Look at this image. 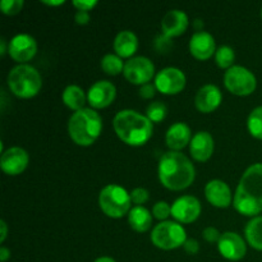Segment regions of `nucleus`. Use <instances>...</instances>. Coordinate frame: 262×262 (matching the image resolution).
<instances>
[{"label": "nucleus", "mask_w": 262, "mask_h": 262, "mask_svg": "<svg viewBox=\"0 0 262 262\" xmlns=\"http://www.w3.org/2000/svg\"><path fill=\"white\" fill-rule=\"evenodd\" d=\"M74 19L78 25H87L90 22V14L89 12H82V10H78L74 15Z\"/></svg>", "instance_id": "37"}, {"label": "nucleus", "mask_w": 262, "mask_h": 262, "mask_svg": "<svg viewBox=\"0 0 262 262\" xmlns=\"http://www.w3.org/2000/svg\"><path fill=\"white\" fill-rule=\"evenodd\" d=\"M248 245L257 251H262V216H256L248 222L245 228Z\"/></svg>", "instance_id": "25"}, {"label": "nucleus", "mask_w": 262, "mask_h": 262, "mask_svg": "<svg viewBox=\"0 0 262 262\" xmlns=\"http://www.w3.org/2000/svg\"><path fill=\"white\" fill-rule=\"evenodd\" d=\"M138 49V38L132 31H122L114 40V50L120 58H130Z\"/></svg>", "instance_id": "22"}, {"label": "nucleus", "mask_w": 262, "mask_h": 262, "mask_svg": "<svg viewBox=\"0 0 262 262\" xmlns=\"http://www.w3.org/2000/svg\"><path fill=\"white\" fill-rule=\"evenodd\" d=\"M148 199H150L148 191L145 188H141V187L135 188L130 192V200H132L133 204L137 205V206H142L143 204H146V202L148 201Z\"/></svg>", "instance_id": "32"}, {"label": "nucleus", "mask_w": 262, "mask_h": 262, "mask_svg": "<svg viewBox=\"0 0 262 262\" xmlns=\"http://www.w3.org/2000/svg\"><path fill=\"white\" fill-rule=\"evenodd\" d=\"M186 74L178 68L168 67L155 76V86L159 92L164 95H177L186 87Z\"/></svg>", "instance_id": "10"}, {"label": "nucleus", "mask_w": 262, "mask_h": 262, "mask_svg": "<svg viewBox=\"0 0 262 262\" xmlns=\"http://www.w3.org/2000/svg\"><path fill=\"white\" fill-rule=\"evenodd\" d=\"M5 40L4 38H2V41H0V54H2V55H4L5 54Z\"/></svg>", "instance_id": "42"}, {"label": "nucleus", "mask_w": 262, "mask_h": 262, "mask_svg": "<svg viewBox=\"0 0 262 262\" xmlns=\"http://www.w3.org/2000/svg\"><path fill=\"white\" fill-rule=\"evenodd\" d=\"M201 202L193 196H182L171 205V216L178 223L189 224L201 215Z\"/></svg>", "instance_id": "11"}, {"label": "nucleus", "mask_w": 262, "mask_h": 262, "mask_svg": "<svg viewBox=\"0 0 262 262\" xmlns=\"http://www.w3.org/2000/svg\"><path fill=\"white\" fill-rule=\"evenodd\" d=\"M10 258V251L7 247L0 248V261L7 262Z\"/></svg>", "instance_id": "39"}, {"label": "nucleus", "mask_w": 262, "mask_h": 262, "mask_svg": "<svg viewBox=\"0 0 262 262\" xmlns=\"http://www.w3.org/2000/svg\"><path fill=\"white\" fill-rule=\"evenodd\" d=\"M224 84L229 92L237 96H248L257 87V79L250 69L233 66L224 74Z\"/></svg>", "instance_id": "8"}, {"label": "nucleus", "mask_w": 262, "mask_h": 262, "mask_svg": "<svg viewBox=\"0 0 262 262\" xmlns=\"http://www.w3.org/2000/svg\"><path fill=\"white\" fill-rule=\"evenodd\" d=\"M130 228L138 233H145L152 225V214L143 206H135L128 214Z\"/></svg>", "instance_id": "23"}, {"label": "nucleus", "mask_w": 262, "mask_h": 262, "mask_svg": "<svg viewBox=\"0 0 262 262\" xmlns=\"http://www.w3.org/2000/svg\"><path fill=\"white\" fill-rule=\"evenodd\" d=\"M235 54L230 46L223 45L215 53V61H216L217 66L223 69H230L234 63Z\"/></svg>", "instance_id": "28"}, {"label": "nucleus", "mask_w": 262, "mask_h": 262, "mask_svg": "<svg viewBox=\"0 0 262 262\" xmlns=\"http://www.w3.org/2000/svg\"><path fill=\"white\" fill-rule=\"evenodd\" d=\"M8 86L15 96L20 99H31L40 92L42 79L38 71L28 64L14 67L8 74Z\"/></svg>", "instance_id": "5"}, {"label": "nucleus", "mask_w": 262, "mask_h": 262, "mask_svg": "<svg viewBox=\"0 0 262 262\" xmlns=\"http://www.w3.org/2000/svg\"><path fill=\"white\" fill-rule=\"evenodd\" d=\"M115 133L129 146H142L152 136V122L146 115L135 110H122L117 113L113 122Z\"/></svg>", "instance_id": "3"}, {"label": "nucleus", "mask_w": 262, "mask_h": 262, "mask_svg": "<svg viewBox=\"0 0 262 262\" xmlns=\"http://www.w3.org/2000/svg\"><path fill=\"white\" fill-rule=\"evenodd\" d=\"M8 53L13 60L23 64L30 61L37 53V43L35 38L26 33H19L10 40Z\"/></svg>", "instance_id": "12"}, {"label": "nucleus", "mask_w": 262, "mask_h": 262, "mask_svg": "<svg viewBox=\"0 0 262 262\" xmlns=\"http://www.w3.org/2000/svg\"><path fill=\"white\" fill-rule=\"evenodd\" d=\"M99 205L100 209L106 216L119 219V217L129 214L130 209H132L130 207L132 205L130 193H128L123 187L118 186V184H109L100 192Z\"/></svg>", "instance_id": "6"}, {"label": "nucleus", "mask_w": 262, "mask_h": 262, "mask_svg": "<svg viewBox=\"0 0 262 262\" xmlns=\"http://www.w3.org/2000/svg\"><path fill=\"white\" fill-rule=\"evenodd\" d=\"M187 241L184 228L177 222H161L154 228L151 233V242L154 246L164 251L176 250L182 247Z\"/></svg>", "instance_id": "7"}, {"label": "nucleus", "mask_w": 262, "mask_h": 262, "mask_svg": "<svg viewBox=\"0 0 262 262\" xmlns=\"http://www.w3.org/2000/svg\"><path fill=\"white\" fill-rule=\"evenodd\" d=\"M196 170L184 154L169 151L159 161V179L170 191H183L194 181Z\"/></svg>", "instance_id": "2"}, {"label": "nucleus", "mask_w": 262, "mask_h": 262, "mask_svg": "<svg viewBox=\"0 0 262 262\" xmlns=\"http://www.w3.org/2000/svg\"><path fill=\"white\" fill-rule=\"evenodd\" d=\"M189 51L192 56L199 60H207L216 53L215 38L206 31L193 33L189 41Z\"/></svg>", "instance_id": "17"}, {"label": "nucleus", "mask_w": 262, "mask_h": 262, "mask_svg": "<svg viewBox=\"0 0 262 262\" xmlns=\"http://www.w3.org/2000/svg\"><path fill=\"white\" fill-rule=\"evenodd\" d=\"M214 138L209 132H197L196 135L192 137L191 143H189V151H191V156L196 161L200 163H205L209 160L214 154Z\"/></svg>", "instance_id": "20"}, {"label": "nucleus", "mask_w": 262, "mask_h": 262, "mask_svg": "<svg viewBox=\"0 0 262 262\" xmlns=\"http://www.w3.org/2000/svg\"><path fill=\"white\" fill-rule=\"evenodd\" d=\"M205 196L212 206L219 207V209H227L234 200L229 186L220 179H212L206 184Z\"/></svg>", "instance_id": "16"}, {"label": "nucleus", "mask_w": 262, "mask_h": 262, "mask_svg": "<svg viewBox=\"0 0 262 262\" xmlns=\"http://www.w3.org/2000/svg\"><path fill=\"white\" fill-rule=\"evenodd\" d=\"M247 127L252 137L262 140V106H257L251 112L247 119Z\"/></svg>", "instance_id": "27"}, {"label": "nucleus", "mask_w": 262, "mask_h": 262, "mask_svg": "<svg viewBox=\"0 0 262 262\" xmlns=\"http://www.w3.org/2000/svg\"><path fill=\"white\" fill-rule=\"evenodd\" d=\"M0 229H2V234H0V242L4 243L5 238H7V235H8V225L4 220H2V222H0Z\"/></svg>", "instance_id": "38"}, {"label": "nucleus", "mask_w": 262, "mask_h": 262, "mask_svg": "<svg viewBox=\"0 0 262 262\" xmlns=\"http://www.w3.org/2000/svg\"><path fill=\"white\" fill-rule=\"evenodd\" d=\"M152 215L155 219L164 220L165 222V219H168L171 215V206L169 204H166L165 201L156 202L152 207Z\"/></svg>", "instance_id": "31"}, {"label": "nucleus", "mask_w": 262, "mask_h": 262, "mask_svg": "<svg viewBox=\"0 0 262 262\" xmlns=\"http://www.w3.org/2000/svg\"><path fill=\"white\" fill-rule=\"evenodd\" d=\"M156 94V86L151 83H146L141 86L140 89V96L142 99H152Z\"/></svg>", "instance_id": "35"}, {"label": "nucleus", "mask_w": 262, "mask_h": 262, "mask_svg": "<svg viewBox=\"0 0 262 262\" xmlns=\"http://www.w3.org/2000/svg\"><path fill=\"white\" fill-rule=\"evenodd\" d=\"M202 235H204L205 239H206L207 242H210V243L219 242L220 237H222V234L219 233V230H217L216 228H214V227H207L206 229L202 232Z\"/></svg>", "instance_id": "33"}, {"label": "nucleus", "mask_w": 262, "mask_h": 262, "mask_svg": "<svg viewBox=\"0 0 262 262\" xmlns=\"http://www.w3.org/2000/svg\"><path fill=\"white\" fill-rule=\"evenodd\" d=\"M73 5L77 8V10L82 12H90L97 5L96 0H74Z\"/></svg>", "instance_id": "34"}, {"label": "nucleus", "mask_w": 262, "mask_h": 262, "mask_svg": "<svg viewBox=\"0 0 262 262\" xmlns=\"http://www.w3.org/2000/svg\"><path fill=\"white\" fill-rule=\"evenodd\" d=\"M23 0H3L0 2V9L7 15H15L22 10Z\"/></svg>", "instance_id": "30"}, {"label": "nucleus", "mask_w": 262, "mask_h": 262, "mask_svg": "<svg viewBox=\"0 0 262 262\" xmlns=\"http://www.w3.org/2000/svg\"><path fill=\"white\" fill-rule=\"evenodd\" d=\"M101 68L109 76H118L124 71V64H123L122 58L115 54H106L101 59Z\"/></svg>", "instance_id": "26"}, {"label": "nucleus", "mask_w": 262, "mask_h": 262, "mask_svg": "<svg viewBox=\"0 0 262 262\" xmlns=\"http://www.w3.org/2000/svg\"><path fill=\"white\" fill-rule=\"evenodd\" d=\"M188 23V17L184 12L178 9L169 10L161 20V31L165 37H177L186 32Z\"/></svg>", "instance_id": "18"}, {"label": "nucleus", "mask_w": 262, "mask_h": 262, "mask_svg": "<svg viewBox=\"0 0 262 262\" xmlns=\"http://www.w3.org/2000/svg\"><path fill=\"white\" fill-rule=\"evenodd\" d=\"M261 17H262V9H261Z\"/></svg>", "instance_id": "43"}, {"label": "nucleus", "mask_w": 262, "mask_h": 262, "mask_svg": "<svg viewBox=\"0 0 262 262\" xmlns=\"http://www.w3.org/2000/svg\"><path fill=\"white\" fill-rule=\"evenodd\" d=\"M86 100L87 96L84 91L81 87L76 86V84H71L63 92V102L69 109L74 110V112L83 109Z\"/></svg>", "instance_id": "24"}, {"label": "nucleus", "mask_w": 262, "mask_h": 262, "mask_svg": "<svg viewBox=\"0 0 262 262\" xmlns=\"http://www.w3.org/2000/svg\"><path fill=\"white\" fill-rule=\"evenodd\" d=\"M117 96V89L110 81H97L87 92V101L94 109L109 106Z\"/></svg>", "instance_id": "15"}, {"label": "nucleus", "mask_w": 262, "mask_h": 262, "mask_svg": "<svg viewBox=\"0 0 262 262\" xmlns=\"http://www.w3.org/2000/svg\"><path fill=\"white\" fill-rule=\"evenodd\" d=\"M102 130V119L99 113L90 107L73 113L68 122V133L78 146H91Z\"/></svg>", "instance_id": "4"}, {"label": "nucleus", "mask_w": 262, "mask_h": 262, "mask_svg": "<svg viewBox=\"0 0 262 262\" xmlns=\"http://www.w3.org/2000/svg\"><path fill=\"white\" fill-rule=\"evenodd\" d=\"M192 141V132L191 128L186 124V123H174L170 128L168 129L165 136L166 146L170 148L171 151H181L182 148L186 147L188 143Z\"/></svg>", "instance_id": "21"}, {"label": "nucleus", "mask_w": 262, "mask_h": 262, "mask_svg": "<svg viewBox=\"0 0 262 262\" xmlns=\"http://www.w3.org/2000/svg\"><path fill=\"white\" fill-rule=\"evenodd\" d=\"M95 262H117V261L113 260L112 257H106V256H102V257H99L97 260H95Z\"/></svg>", "instance_id": "40"}, {"label": "nucleus", "mask_w": 262, "mask_h": 262, "mask_svg": "<svg viewBox=\"0 0 262 262\" xmlns=\"http://www.w3.org/2000/svg\"><path fill=\"white\" fill-rule=\"evenodd\" d=\"M222 92L215 84H205L197 91L194 104L200 112L207 114V113H212L214 110H216L222 104Z\"/></svg>", "instance_id": "19"}, {"label": "nucleus", "mask_w": 262, "mask_h": 262, "mask_svg": "<svg viewBox=\"0 0 262 262\" xmlns=\"http://www.w3.org/2000/svg\"><path fill=\"white\" fill-rule=\"evenodd\" d=\"M220 255L229 261H239L247 253V246L239 234L233 232L223 233L217 242Z\"/></svg>", "instance_id": "13"}, {"label": "nucleus", "mask_w": 262, "mask_h": 262, "mask_svg": "<svg viewBox=\"0 0 262 262\" xmlns=\"http://www.w3.org/2000/svg\"><path fill=\"white\" fill-rule=\"evenodd\" d=\"M30 163V156L27 151L20 147H10L3 151L0 165L3 171L8 176H18L23 173Z\"/></svg>", "instance_id": "14"}, {"label": "nucleus", "mask_w": 262, "mask_h": 262, "mask_svg": "<svg viewBox=\"0 0 262 262\" xmlns=\"http://www.w3.org/2000/svg\"><path fill=\"white\" fill-rule=\"evenodd\" d=\"M123 74L130 83L143 86V84L148 83L154 78L155 66L146 56H135V58H130L124 64Z\"/></svg>", "instance_id": "9"}, {"label": "nucleus", "mask_w": 262, "mask_h": 262, "mask_svg": "<svg viewBox=\"0 0 262 262\" xmlns=\"http://www.w3.org/2000/svg\"><path fill=\"white\" fill-rule=\"evenodd\" d=\"M233 206L245 216L256 217L262 211V163L253 164L243 173Z\"/></svg>", "instance_id": "1"}, {"label": "nucleus", "mask_w": 262, "mask_h": 262, "mask_svg": "<svg viewBox=\"0 0 262 262\" xmlns=\"http://www.w3.org/2000/svg\"><path fill=\"white\" fill-rule=\"evenodd\" d=\"M184 251L189 255H196L200 251V243L196 239H187L183 245Z\"/></svg>", "instance_id": "36"}, {"label": "nucleus", "mask_w": 262, "mask_h": 262, "mask_svg": "<svg viewBox=\"0 0 262 262\" xmlns=\"http://www.w3.org/2000/svg\"><path fill=\"white\" fill-rule=\"evenodd\" d=\"M43 4L49 5V7H56V5L64 4L63 0H59V2H43Z\"/></svg>", "instance_id": "41"}, {"label": "nucleus", "mask_w": 262, "mask_h": 262, "mask_svg": "<svg viewBox=\"0 0 262 262\" xmlns=\"http://www.w3.org/2000/svg\"><path fill=\"white\" fill-rule=\"evenodd\" d=\"M166 114H168V107L161 101L151 102L146 110V117L152 123H160L161 120L165 119Z\"/></svg>", "instance_id": "29"}]
</instances>
